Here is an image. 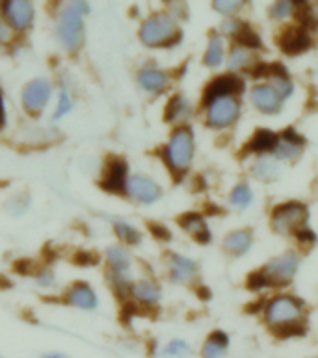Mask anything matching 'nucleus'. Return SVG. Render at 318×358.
<instances>
[{
  "label": "nucleus",
  "instance_id": "393cba45",
  "mask_svg": "<svg viewBox=\"0 0 318 358\" xmlns=\"http://www.w3.org/2000/svg\"><path fill=\"white\" fill-rule=\"evenodd\" d=\"M223 62V41L220 36H212L205 52V64L209 67H218Z\"/></svg>",
  "mask_w": 318,
  "mask_h": 358
},
{
  "label": "nucleus",
  "instance_id": "5701e85b",
  "mask_svg": "<svg viewBox=\"0 0 318 358\" xmlns=\"http://www.w3.org/2000/svg\"><path fill=\"white\" fill-rule=\"evenodd\" d=\"M190 112V104L186 102V99L181 95H175L172 101L167 102L166 108V119L167 121H179V119H184Z\"/></svg>",
  "mask_w": 318,
  "mask_h": 358
},
{
  "label": "nucleus",
  "instance_id": "f03ea898",
  "mask_svg": "<svg viewBox=\"0 0 318 358\" xmlns=\"http://www.w3.org/2000/svg\"><path fill=\"white\" fill-rule=\"evenodd\" d=\"M164 158L173 171L183 173L188 169L190 162L194 158V134L188 127H181L173 132L164 150Z\"/></svg>",
  "mask_w": 318,
  "mask_h": 358
},
{
  "label": "nucleus",
  "instance_id": "b1692460",
  "mask_svg": "<svg viewBox=\"0 0 318 358\" xmlns=\"http://www.w3.org/2000/svg\"><path fill=\"white\" fill-rule=\"evenodd\" d=\"M106 258H108V264H110V269L112 271H129V266H130V258L127 255L125 249L121 247H110L106 252Z\"/></svg>",
  "mask_w": 318,
  "mask_h": 358
},
{
  "label": "nucleus",
  "instance_id": "412c9836",
  "mask_svg": "<svg viewBox=\"0 0 318 358\" xmlns=\"http://www.w3.org/2000/svg\"><path fill=\"white\" fill-rule=\"evenodd\" d=\"M195 275V264L179 255H172V278L175 282H188Z\"/></svg>",
  "mask_w": 318,
  "mask_h": 358
},
{
  "label": "nucleus",
  "instance_id": "c85d7f7f",
  "mask_svg": "<svg viewBox=\"0 0 318 358\" xmlns=\"http://www.w3.org/2000/svg\"><path fill=\"white\" fill-rule=\"evenodd\" d=\"M274 155L277 158H283V160H294L300 155V145L291 143V141H286V139L279 138V143L274 149Z\"/></svg>",
  "mask_w": 318,
  "mask_h": 358
},
{
  "label": "nucleus",
  "instance_id": "6ab92c4d",
  "mask_svg": "<svg viewBox=\"0 0 318 358\" xmlns=\"http://www.w3.org/2000/svg\"><path fill=\"white\" fill-rule=\"evenodd\" d=\"M138 82H140V86L146 91L158 93V91H162L167 86V75L158 69L147 67V69H144L138 75Z\"/></svg>",
  "mask_w": 318,
  "mask_h": 358
},
{
  "label": "nucleus",
  "instance_id": "9b49d317",
  "mask_svg": "<svg viewBox=\"0 0 318 358\" xmlns=\"http://www.w3.org/2000/svg\"><path fill=\"white\" fill-rule=\"evenodd\" d=\"M4 13L8 22L15 30H25L32 22L34 8L30 2H25V0H11V2H4Z\"/></svg>",
  "mask_w": 318,
  "mask_h": 358
},
{
  "label": "nucleus",
  "instance_id": "aec40b11",
  "mask_svg": "<svg viewBox=\"0 0 318 358\" xmlns=\"http://www.w3.org/2000/svg\"><path fill=\"white\" fill-rule=\"evenodd\" d=\"M249 245H251V232H249V230H237V232H231V234L226 238V241H223L226 251L235 255V257L244 255V252L249 249Z\"/></svg>",
  "mask_w": 318,
  "mask_h": 358
},
{
  "label": "nucleus",
  "instance_id": "7ed1b4c3",
  "mask_svg": "<svg viewBox=\"0 0 318 358\" xmlns=\"http://www.w3.org/2000/svg\"><path fill=\"white\" fill-rule=\"evenodd\" d=\"M140 38L147 47H172L181 41V32L172 17L155 15L141 24Z\"/></svg>",
  "mask_w": 318,
  "mask_h": 358
},
{
  "label": "nucleus",
  "instance_id": "0eeeda50",
  "mask_svg": "<svg viewBox=\"0 0 318 358\" xmlns=\"http://www.w3.org/2000/svg\"><path fill=\"white\" fill-rule=\"evenodd\" d=\"M298 264H300V260H298L296 255L289 252V255H283V257L270 260L265 266V269H263V275L268 278L270 286L272 284H285L294 277Z\"/></svg>",
  "mask_w": 318,
  "mask_h": 358
},
{
  "label": "nucleus",
  "instance_id": "4c0bfd02",
  "mask_svg": "<svg viewBox=\"0 0 318 358\" xmlns=\"http://www.w3.org/2000/svg\"><path fill=\"white\" fill-rule=\"evenodd\" d=\"M151 232L157 236L158 240H170L172 234H170V230L166 227H162V224H151Z\"/></svg>",
  "mask_w": 318,
  "mask_h": 358
},
{
  "label": "nucleus",
  "instance_id": "cd10ccee",
  "mask_svg": "<svg viewBox=\"0 0 318 358\" xmlns=\"http://www.w3.org/2000/svg\"><path fill=\"white\" fill-rule=\"evenodd\" d=\"M251 201H254V193L246 184H238L231 192V203L238 208H246L251 204Z\"/></svg>",
  "mask_w": 318,
  "mask_h": 358
},
{
  "label": "nucleus",
  "instance_id": "473e14b6",
  "mask_svg": "<svg viewBox=\"0 0 318 358\" xmlns=\"http://www.w3.org/2000/svg\"><path fill=\"white\" fill-rule=\"evenodd\" d=\"M246 2H240V0H218V2H214V10H218L220 13H226V15H233Z\"/></svg>",
  "mask_w": 318,
  "mask_h": 358
},
{
  "label": "nucleus",
  "instance_id": "2f4dec72",
  "mask_svg": "<svg viewBox=\"0 0 318 358\" xmlns=\"http://www.w3.org/2000/svg\"><path fill=\"white\" fill-rule=\"evenodd\" d=\"M249 62V56L248 52H246V48L242 47H235L231 50V56H229V67L231 69H242V67H246Z\"/></svg>",
  "mask_w": 318,
  "mask_h": 358
},
{
  "label": "nucleus",
  "instance_id": "a211bd4d",
  "mask_svg": "<svg viewBox=\"0 0 318 358\" xmlns=\"http://www.w3.org/2000/svg\"><path fill=\"white\" fill-rule=\"evenodd\" d=\"M179 221L183 224V229L188 230L190 234H194L195 240L200 243H209L211 241V232L207 229L205 220L200 214H184Z\"/></svg>",
  "mask_w": 318,
  "mask_h": 358
},
{
  "label": "nucleus",
  "instance_id": "f704fd0d",
  "mask_svg": "<svg viewBox=\"0 0 318 358\" xmlns=\"http://www.w3.org/2000/svg\"><path fill=\"white\" fill-rule=\"evenodd\" d=\"M71 110V101H69V96H67V93H62L60 95V102H58V110H56V113H54V119H60V117H64L65 113L69 112Z\"/></svg>",
  "mask_w": 318,
  "mask_h": 358
},
{
  "label": "nucleus",
  "instance_id": "f3484780",
  "mask_svg": "<svg viewBox=\"0 0 318 358\" xmlns=\"http://www.w3.org/2000/svg\"><path fill=\"white\" fill-rule=\"evenodd\" d=\"M277 143H279V136L270 130H259V132H255L251 141L244 147V152H259V155L270 152L277 147Z\"/></svg>",
  "mask_w": 318,
  "mask_h": 358
},
{
  "label": "nucleus",
  "instance_id": "423d86ee",
  "mask_svg": "<svg viewBox=\"0 0 318 358\" xmlns=\"http://www.w3.org/2000/svg\"><path fill=\"white\" fill-rule=\"evenodd\" d=\"M240 113V104L233 96H221L216 99L207 108V123L212 129H226L237 121Z\"/></svg>",
  "mask_w": 318,
  "mask_h": 358
},
{
  "label": "nucleus",
  "instance_id": "ddd939ff",
  "mask_svg": "<svg viewBox=\"0 0 318 358\" xmlns=\"http://www.w3.org/2000/svg\"><path fill=\"white\" fill-rule=\"evenodd\" d=\"M279 47L283 52L296 56V54L305 52L311 47V38L305 28H286L279 36Z\"/></svg>",
  "mask_w": 318,
  "mask_h": 358
},
{
  "label": "nucleus",
  "instance_id": "4468645a",
  "mask_svg": "<svg viewBox=\"0 0 318 358\" xmlns=\"http://www.w3.org/2000/svg\"><path fill=\"white\" fill-rule=\"evenodd\" d=\"M127 186V164L119 158L108 162L103 177V187L108 192H123Z\"/></svg>",
  "mask_w": 318,
  "mask_h": 358
},
{
  "label": "nucleus",
  "instance_id": "c03bdc74",
  "mask_svg": "<svg viewBox=\"0 0 318 358\" xmlns=\"http://www.w3.org/2000/svg\"><path fill=\"white\" fill-rule=\"evenodd\" d=\"M41 358H67V357H65V355H62V353H49V355H43Z\"/></svg>",
  "mask_w": 318,
  "mask_h": 358
},
{
  "label": "nucleus",
  "instance_id": "9d476101",
  "mask_svg": "<svg viewBox=\"0 0 318 358\" xmlns=\"http://www.w3.org/2000/svg\"><path fill=\"white\" fill-rule=\"evenodd\" d=\"M50 84L45 80L30 82L22 91V104L28 112H39L49 102Z\"/></svg>",
  "mask_w": 318,
  "mask_h": 358
},
{
  "label": "nucleus",
  "instance_id": "a878e982",
  "mask_svg": "<svg viewBox=\"0 0 318 358\" xmlns=\"http://www.w3.org/2000/svg\"><path fill=\"white\" fill-rule=\"evenodd\" d=\"M251 171H254V175L257 178L268 182L274 180V178L277 177L279 169H277V164H275L274 160H270V158H261L259 162H255Z\"/></svg>",
  "mask_w": 318,
  "mask_h": 358
},
{
  "label": "nucleus",
  "instance_id": "6e6552de",
  "mask_svg": "<svg viewBox=\"0 0 318 358\" xmlns=\"http://www.w3.org/2000/svg\"><path fill=\"white\" fill-rule=\"evenodd\" d=\"M244 82L242 78L233 75L218 76L216 80H212L205 90V104L209 106L212 101L221 99V96H231V93H242Z\"/></svg>",
  "mask_w": 318,
  "mask_h": 358
},
{
  "label": "nucleus",
  "instance_id": "c756f323",
  "mask_svg": "<svg viewBox=\"0 0 318 358\" xmlns=\"http://www.w3.org/2000/svg\"><path fill=\"white\" fill-rule=\"evenodd\" d=\"M190 353H192V349L184 340H172L164 348V355L170 358H186Z\"/></svg>",
  "mask_w": 318,
  "mask_h": 358
},
{
  "label": "nucleus",
  "instance_id": "a19ab883",
  "mask_svg": "<svg viewBox=\"0 0 318 358\" xmlns=\"http://www.w3.org/2000/svg\"><path fill=\"white\" fill-rule=\"evenodd\" d=\"M10 39V28L6 27L2 19H0V43H6Z\"/></svg>",
  "mask_w": 318,
  "mask_h": 358
},
{
  "label": "nucleus",
  "instance_id": "e433bc0d",
  "mask_svg": "<svg viewBox=\"0 0 318 358\" xmlns=\"http://www.w3.org/2000/svg\"><path fill=\"white\" fill-rule=\"evenodd\" d=\"M294 236H296L300 241H303V243H305V241H307V243H314V241H317V236H314L307 227H303V229H300L298 232H294Z\"/></svg>",
  "mask_w": 318,
  "mask_h": 358
},
{
  "label": "nucleus",
  "instance_id": "4be33fe9",
  "mask_svg": "<svg viewBox=\"0 0 318 358\" xmlns=\"http://www.w3.org/2000/svg\"><path fill=\"white\" fill-rule=\"evenodd\" d=\"M132 295H134L136 299L140 301V303H146V305H155L160 297V289L155 286L153 282H138L132 286Z\"/></svg>",
  "mask_w": 318,
  "mask_h": 358
},
{
  "label": "nucleus",
  "instance_id": "bb28decb",
  "mask_svg": "<svg viewBox=\"0 0 318 358\" xmlns=\"http://www.w3.org/2000/svg\"><path fill=\"white\" fill-rule=\"evenodd\" d=\"M235 38H237L238 43L242 45V48H261L263 47V41H261V38L254 32V30H251V28L248 27V24H240L238 32L235 34Z\"/></svg>",
  "mask_w": 318,
  "mask_h": 358
},
{
  "label": "nucleus",
  "instance_id": "1a4fd4ad",
  "mask_svg": "<svg viewBox=\"0 0 318 358\" xmlns=\"http://www.w3.org/2000/svg\"><path fill=\"white\" fill-rule=\"evenodd\" d=\"M127 187H129L130 197L140 201V203H155L162 195V189L157 182L147 177H141V175H136V177L130 178L127 182Z\"/></svg>",
  "mask_w": 318,
  "mask_h": 358
},
{
  "label": "nucleus",
  "instance_id": "f8f14e48",
  "mask_svg": "<svg viewBox=\"0 0 318 358\" xmlns=\"http://www.w3.org/2000/svg\"><path fill=\"white\" fill-rule=\"evenodd\" d=\"M251 102L263 113H277L281 108V102H283V96L277 93L274 86L263 84V86L254 87V91H251Z\"/></svg>",
  "mask_w": 318,
  "mask_h": 358
},
{
  "label": "nucleus",
  "instance_id": "c9c22d12",
  "mask_svg": "<svg viewBox=\"0 0 318 358\" xmlns=\"http://www.w3.org/2000/svg\"><path fill=\"white\" fill-rule=\"evenodd\" d=\"M292 10V2H277L272 8V15L274 17H286Z\"/></svg>",
  "mask_w": 318,
  "mask_h": 358
},
{
  "label": "nucleus",
  "instance_id": "ea45409f",
  "mask_svg": "<svg viewBox=\"0 0 318 358\" xmlns=\"http://www.w3.org/2000/svg\"><path fill=\"white\" fill-rule=\"evenodd\" d=\"M240 24H242V22H238L237 19H226V22H223V32L226 34H233V36H235V34L238 32V28H240Z\"/></svg>",
  "mask_w": 318,
  "mask_h": 358
},
{
  "label": "nucleus",
  "instance_id": "37998d69",
  "mask_svg": "<svg viewBox=\"0 0 318 358\" xmlns=\"http://www.w3.org/2000/svg\"><path fill=\"white\" fill-rule=\"evenodd\" d=\"M4 104H2V95H0V127L4 124Z\"/></svg>",
  "mask_w": 318,
  "mask_h": 358
},
{
  "label": "nucleus",
  "instance_id": "79ce46f5",
  "mask_svg": "<svg viewBox=\"0 0 318 358\" xmlns=\"http://www.w3.org/2000/svg\"><path fill=\"white\" fill-rule=\"evenodd\" d=\"M39 284H41V286H50V284H53V275H50L49 271L41 273V275H39Z\"/></svg>",
  "mask_w": 318,
  "mask_h": 358
},
{
  "label": "nucleus",
  "instance_id": "2eb2a0df",
  "mask_svg": "<svg viewBox=\"0 0 318 358\" xmlns=\"http://www.w3.org/2000/svg\"><path fill=\"white\" fill-rule=\"evenodd\" d=\"M227 348H229V338L226 332L216 331L207 338L205 345L201 349L203 358H226Z\"/></svg>",
  "mask_w": 318,
  "mask_h": 358
},
{
  "label": "nucleus",
  "instance_id": "7c9ffc66",
  "mask_svg": "<svg viewBox=\"0 0 318 358\" xmlns=\"http://www.w3.org/2000/svg\"><path fill=\"white\" fill-rule=\"evenodd\" d=\"M116 234L119 236V240L127 241V243H140V232L130 227L127 223H116Z\"/></svg>",
  "mask_w": 318,
  "mask_h": 358
},
{
  "label": "nucleus",
  "instance_id": "f257e3e1",
  "mask_svg": "<svg viewBox=\"0 0 318 358\" xmlns=\"http://www.w3.org/2000/svg\"><path fill=\"white\" fill-rule=\"evenodd\" d=\"M303 305L296 297L281 295L274 297L266 305L265 320L277 336H302L305 329L302 327Z\"/></svg>",
  "mask_w": 318,
  "mask_h": 358
},
{
  "label": "nucleus",
  "instance_id": "dca6fc26",
  "mask_svg": "<svg viewBox=\"0 0 318 358\" xmlns=\"http://www.w3.org/2000/svg\"><path fill=\"white\" fill-rule=\"evenodd\" d=\"M67 303L90 310V308H95V305H97V297H95L93 289L88 284H75L67 294Z\"/></svg>",
  "mask_w": 318,
  "mask_h": 358
},
{
  "label": "nucleus",
  "instance_id": "20e7f679",
  "mask_svg": "<svg viewBox=\"0 0 318 358\" xmlns=\"http://www.w3.org/2000/svg\"><path fill=\"white\" fill-rule=\"evenodd\" d=\"M84 13H88V6L84 2H76V4L65 8L62 17H60V39L69 50H76L84 41V22H82Z\"/></svg>",
  "mask_w": 318,
  "mask_h": 358
},
{
  "label": "nucleus",
  "instance_id": "72a5a7b5",
  "mask_svg": "<svg viewBox=\"0 0 318 358\" xmlns=\"http://www.w3.org/2000/svg\"><path fill=\"white\" fill-rule=\"evenodd\" d=\"M248 286H249V289H261V288H268L270 282H268V278L263 275V271H257V273H251V275H249Z\"/></svg>",
  "mask_w": 318,
  "mask_h": 358
},
{
  "label": "nucleus",
  "instance_id": "39448f33",
  "mask_svg": "<svg viewBox=\"0 0 318 358\" xmlns=\"http://www.w3.org/2000/svg\"><path fill=\"white\" fill-rule=\"evenodd\" d=\"M307 208L302 203H285L275 206L272 214V229L279 234H294L305 227Z\"/></svg>",
  "mask_w": 318,
  "mask_h": 358
},
{
  "label": "nucleus",
  "instance_id": "58836bf2",
  "mask_svg": "<svg viewBox=\"0 0 318 358\" xmlns=\"http://www.w3.org/2000/svg\"><path fill=\"white\" fill-rule=\"evenodd\" d=\"M75 260H76V264H82V266H90V264L93 266V264H97L99 258L95 257V255H90V252H81V255H78Z\"/></svg>",
  "mask_w": 318,
  "mask_h": 358
}]
</instances>
